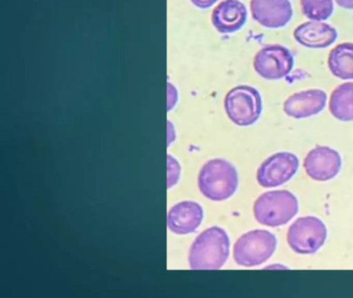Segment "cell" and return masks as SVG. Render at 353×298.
I'll list each match as a JSON object with an SVG mask.
<instances>
[{
	"label": "cell",
	"instance_id": "obj_1",
	"mask_svg": "<svg viewBox=\"0 0 353 298\" xmlns=\"http://www.w3.org/2000/svg\"><path fill=\"white\" fill-rule=\"evenodd\" d=\"M230 239L221 227L204 230L190 248L189 265L194 270H216L228 260Z\"/></svg>",
	"mask_w": 353,
	"mask_h": 298
},
{
	"label": "cell",
	"instance_id": "obj_2",
	"mask_svg": "<svg viewBox=\"0 0 353 298\" xmlns=\"http://www.w3.org/2000/svg\"><path fill=\"white\" fill-rule=\"evenodd\" d=\"M198 186L205 198L214 202L227 200L236 192L239 174L230 161L212 159L202 166Z\"/></svg>",
	"mask_w": 353,
	"mask_h": 298
},
{
	"label": "cell",
	"instance_id": "obj_3",
	"mask_svg": "<svg viewBox=\"0 0 353 298\" xmlns=\"http://www.w3.org/2000/svg\"><path fill=\"white\" fill-rule=\"evenodd\" d=\"M254 217L261 225L281 227L288 223L299 212L296 197L286 190H270L254 203Z\"/></svg>",
	"mask_w": 353,
	"mask_h": 298
},
{
	"label": "cell",
	"instance_id": "obj_4",
	"mask_svg": "<svg viewBox=\"0 0 353 298\" xmlns=\"http://www.w3.org/2000/svg\"><path fill=\"white\" fill-rule=\"evenodd\" d=\"M276 235L268 230L256 229L243 234L233 246V259L239 266L254 267L270 260L276 252Z\"/></svg>",
	"mask_w": 353,
	"mask_h": 298
},
{
	"label": "cell",
	"instance_id": "obj_5",
	"mask_svg": "<svg viewBox=\"0 0 353 298\" xmlns=\"http://www.w3.org/2000/svg\"><path fill=\"white\" fill-rule=\"evenodd\" d=\"M225 112L239 126H250L257 122L262 112V97L255 87L239 85L228 91L224 99Z\"/></svg>",
	"mask_w": 353,
	"mask_h": 298
},
{
	"label": "cell",
	"instance_id": "obj_6",
	"mask_svg": "<svg viewBox=\"0 0 353 298\" xmlns=\"http://www.w3.org/2000/svg\"><path fill=\"white\" fill-rule=\"evenodd\" d=\"M327 229L325 223L316 217H299L291 223L287 241L293 252L299 255L317 252L325 244Z\"/></svg>",
	"mask_w": 353,
	"mask_h": 298
},
{
	"label": "cell",
	"instance_id": "obj_7",
	"mask_svg": "<svg viewBox=\"0 0 353 298\" xmlns=\"http://www.w3.org/2000/svg\"><path fill=\"white\" fill-rule=\"evenodd\" d=\"M254 70L266 80H281L290 74L294 66V57L290 50L282 45L262 48L254 58Z\"/></svg>",
	"mask_w": 353,
	"mask_h": 298
},
{
	"label": "cell",
	"instance_id": "obj_8",
	"mask_svg": "<svg viewBox=\"0 0 353 298\" xmlns=\"http://www.w3.org/2000/svg\"><path fill=\"white\" fill-rule=\"evenodd\" d=\"M299 159L294 153H274L265 159L257 170V181L262 188H270L282 186L296 174Z\"/></svg>",
	"mask_w": 353,
	"mask_h": 298
},
{
	"label": "cell",
	"instance_id": "obj_9",
	"mask_svg": "<svg viewBox=\"0 0 353 298\" xmlns=\"http://www.w3.org/2000/svg\"><path fill=\"white\" fill-rule=\"evenodd\" d=\"M303 168L311 179L327 181L338 175L342 168V157L336 149L316 146L307 152Z\"/></svg>",
	"mask_w": 353,
	"mask_h": 298
},
{
	"label": "cell",
	"instance_id": "obj_10",
	"mask_svg": "<svg viewBox=\"0 0 353 298\" xmlns=\"http://www.w3.org/2000/svg\"><path fill=\"white\" fill-rule=\"evenodd\" d=\"M252 17L266 28H282L293 16L289 0H251Z\"/></svg>",
	"mask_w": 353,
	"mask_h": 298
},
{
	"label": "cell",
	"instance_id": "obj_11",
	"mask_svg": "<svg viewBox=\"0 0 353 298\" xmlns=\"http://www.w3.org/2000/svg\"><path fill=\"white\" fill-rule=\"evenodd\" d=\"M325 91L321 89H307L290 95L283 105L286 115L295 119H303L317 115L326 105Z\"/></svg>",
	"mask_w": 353,
	"mask_h": 298
},
{
	"label": "cell",
	"instance_id": "obj_12",
	"mask_svg": "<svg viewBox=\"0 0 353 298\" xmlns=\"http://www.w3.org/2000/svg\"><path fill=\"white\" fill-rule=\"evenodd\" d=\"M203 209L199 203L183 201L171 207L167 217L169 230L179 235L193 233L201 225Z\"/></svg>",
	"mask_w": 353,
	"mask_h": 298
},
{
	"label": "cell",
	"instance_id": "obj_13",
	"mask_svg": "<svg viewBox=\"0 0 353 298\" xmlns=\"http://www.w3.org/2000/svg\"><path fill=\"white\" fill-rule=\"evenodd\" d=\"M248 10L239 0H223L212 10V23L220 33H233L245 26Z\"/></svg>",
	"mask_w": 353,
	"mask_h": 298
},
{
	"label": "cell",
	"instance_id": "obj_14",
	"mask_svg": "<svg viewBox=\"0 0 353 298\" xmlns=\"http://www.w3.org/2000/svg\"><path fill=\"white\" fill-rule=\"evenodd\" d=\"M295 41L303 47L311 49H324L330 47L338 39L336 28L322 21H309L295 28Z\"/></svg>",
	"mask_w": 353,
	"mask_h": 298
},
{
	"label": "cell",
	"instance_id": "obj_15",
	"mask_svg": "<svg viewBox=\"0 0 353 298\" xmlns=\"http://www.w3.org/2000/svg\"><path fill=\"white\" fill-rule=\"evenodd\" d=\"M327 66L336 78L353 80V43H343L336 46L330 52Z\"/></svg>",
	"mask_w": 353,
	"mask_h": 298
},
{
	"label": "cell",
	"instance_id": "obj_16",
	"mask_svg": "<svg viewBox=\"0 0 353 298\" xmlns=\"http://www.w3.org/2000/svg\"><path fill=\"white\" fill-rule=\"evenodd\" d=\"M328 108L336 119L353 121V82L343 83L334 89Z\"/></svg>",
	"mask_w": 353,
	"mask_h": 298
},
{
	"label": "cell",
	"instance_id": "obj_17",
	"mask_svg": "<svg viewBox=\"0 0 353 298\" xmlns=\"http://www.w3.org/2000/svg\"><path fill=\"white\" fill-rule=\"evenodd\" d=\"M301 12L310 21L327 20L334 12L332 0H301Z\"/></svg>",
	"mask_w": 353,
	"mask_h": 298
},
{
	"label": "cell",
	"instance_id": "obj_18",
	"mask_svg": "<svg viewBox=\"0 0 353 298\" xmlns=\"http://www.w3.org/2000/svg\"><path fill=\"white\" fill-rule=\"evenodd\" d=\"M179 176H181V166L179 161L168 155V188H172L173 186L179 181Z\"/></svg>",
	"mask_w": 353,
	"mask_h": 298
},
{
	"label": "cell",
	"instance_id": "obj_19",
	"mask_svg": "<svg viewBox=\"0 0 353 298\" xmlns=\"http://www.w3.org/2000/svg\"><path fill=\"white\" fill-rule=\"evenodd\" d=\"M218 0H191L192 3L197 8L205 10V8H212Z\"/></svg>",
	"mask_w": 353,
	"mask_h": 298
},
{
	"label": "cell",
	"instance_id": "obj_20",
	"mask_svg": "<svg viewBox=\"0 0 353 298\" xmlns=\"http://www.w3.org/2000/svg\"><path fill=\"white\" fill-rule=\"evenodd\" d=\"M336 3L341 8L346 10H353V0H334Z\"/></svg>",
	"mask_w": 353,
	"mask_h": 298
}]
</instances>
